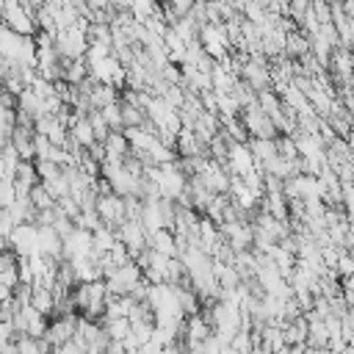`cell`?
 <instances>
[{"mask_svg":"<svg viewBox=\"0 0 354 354\" xmlns=\"http://www.w3.org/2000/svg\"><path fill=\"white\" fill-rule=\"evenodd\" d=\"M28 199L33 202V207H36V213L39 210H53L55 207V199H53V194L39 183V185H33L30 188V194H28Z\"/></svg>","mask_w":354,"mask_h":354,"instance_id":"5b68a950","label":"cell"},{"mask_svg":"<svg viewBox=\"0 0 354 354\" xmlns=\"http://www.w3.org/2000/svg\"><path fill=\"white\" fill-rule=\"evenodd\" d=\"M30 307L36 313H41L44 318H53L55 315V296L50 288H41V285H33L30 288Z\"/></svg>","mask_w":354,"mask_h":354,"instance_id":"277c9868","label":"cell"},{"mask_svg":"<svg viewBox=\"0 0 354 354\" xmlns=\"http://www.w3.org/2000/svg\"><path fill=\"white\" fill-rule=\"evenodd\" d=\"M8 249L19 260L39 254V227L36 224H17L14 232H11V238H8Z\"/></svg>","mask_w":354,"mask_h":354,"instance_id":"7a4b0ae2","label":"cell"},{"mask_svg":"<svg viewBox=\"0 0 354 354\" xmlns=\"http://www.w3.org/2000/svg\"><path fill=\"white\" fill-rule=\"evenodd\" d=\"M17 274H19V285H28V288H33V271H30V263L22 257L19 263H17Z\"/></svg>","mask_w":354,"mask_h":354,"instance_id":"8992f818","label":"cell"},{"mask_svg":"<svg viewBox=\"0 0 354 354\" xmlns=\"http://www.w3.org/2000/svg\"><path fill=\"white\" fill-rule=\"evenodd\" d=\"M41 3H3V25L19 36H36V11Z\"/></svg>","mask_w":354,"mask_h":354,"instance_id":"6da1fadb","label":"cell"},{"mask_svg":"<svg viewBox=\"0 0 354 354\" xmlns=\"http://www.w3.org/2000/svg\"><path fill=\"white\" fill-rule=\"evenodd\" d=\"M83 257H94L91 232L75 227V230L64 238V260H83Z\"/></svg>","mask_w":354,"mask_h":354,"instance_id":"3957f363","label":"cell"}]
</instances>
